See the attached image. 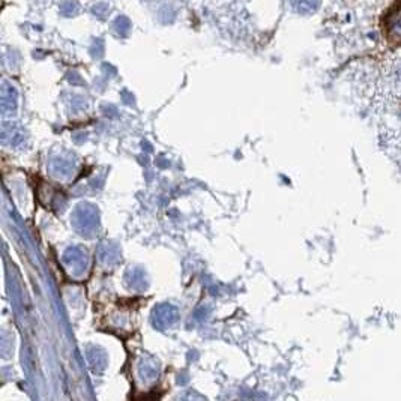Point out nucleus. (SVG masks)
<instances>
[{"label": "nucleus", "mask_w": 401, "mask_h": 401, "mask_svg": "<svg viewBox=\"0 0 401 401\" xmlns=\"http://www.w3.org/2000/svg\"><path fill=\"white\" fill-rule=\"evenodd\" d=\"M386 36L392 44H401V8L388 14L385 20Z\"/></svg>", "instance_id": "1"}, {"label": "nucleus", "mask_w": 401, "mask_h": 401, "mask_svg": "<svg viewBox=\"0 0 401 401\" xmlns=\"http://www.w3.org/2000/svg\"><path fill=\"white\" fill-rule=\"evenodd\" d=\"M290 4L296 12L305 14L307 16V14H313L318 11L320 0H290Z\"/></svg>", "instance_id": "2"}, {"label": "nucleus", "mask_w": 401, "mask_h": 401, "mask_svg": "<svg viewBox=\"0 0 401 401\" xmlns=\"http://www.w3.org/2000/svg\"><path fill=\"white\" fill-rule=\"evenodd\" d=\"M78 11H80V5L77 0H65V2L61 5V12L65 17H74L77 16Z\"/></svg>", "instance_id": "3"}, {"label": "nucleus", "mask_w": 401, "mask_h": 401, "mask_svg": "<svg viewBox=\"0 0 401 401\" xmlns=\"http://www.w3.org/2000/svg\"><path fill=\"white\" fill-rule=\"evenodd\" d=\"M114 29H116V32L121 35V36H128V34H130L131 31V21L128 20L125 16H121L118 17L116 20H114Z\"/></svg>", "instance_id": "4"}, {"label": "nucleus", "mask_w": 401, "mask_h": 401, "mask_svg": "<svg viewBox=\"0 0 401 401\" xmlns=\"http://www.w3.org/2000/svg\"><path fill=\"white\" fill-rule=\"evenodd\" d=\"M108 5L107 4H98L92 8V14L93 16H96L98 19H106L107 17V14H108Z\"/></svg>", "instance_id": "5"}]
</instances>
